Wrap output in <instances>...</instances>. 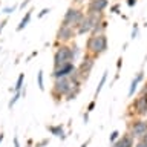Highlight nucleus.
Returning a JSON list of instances; mask_svg holds the SVG:
<instances>
[{
	"instance_id": "f257e3e1",
	"label": "nucleus",
	"mask_w": 147,
	"mask_h": 147,
	"mask_svg": "<svg viewBox=\"0 0 147 147\" xmlns=\"http://www.w3.org/2000/svg\"><path fill=\"white\" fill-rule=\"evenodd\" d=\"M86 54L92 55V57L98 58L100 55L107 52L109 49V38L106 34H90L86 38Z\"/></svg>"
},
{
	"instance_id": "f03ea898",
	"label": "nucleus",
	"mask_w": 147,
	"mask_h": 147,
	"mask_svg": "<svg viewBox=\"0 0 147 147\" xmlns=\"http://www.w3.org/2000/svg\"><path fill=\"white\" fill-rule=\"evenodd\" d=\"M86 17V11L84 8H80V6H69L66 9L63 16V20H61V25H66V26H72V28H77L80 23L83 22V18Z\"/></svg>"
},
{
	"instance_id": "7ed1b4c3",
	"label": "nucleus",
	"mask_w": 147,
	"mask_h": 147,
	"mask_svg": "<svg viewBox=\"0 0 147 147\" xmlns=\"http://www.w3.org/2000/svg\"><path fill=\"white\" fill-rule=\"evenodd\" d=\"M72 89V83L69 78H60V80H54V84L51 87V95L55 103H60L64 100V96L69 94V90Z\"/></svg>"
},
{
	"instance_id": "20e7f679",
	"label": "nucleus",
	"mask_w": 147,
	"mask_h": 147,
	"mask_svg": "<svg viewBox=\"0 0 147 147\" xmlns=\"http://www.w3.org/2000/svg\"><path fill=\"white\" fill-rule=\"evenodd\" d=\"M74 61H75V55L72 52L71 45L57 46V49L54 52V67L61 66V64H66V63H74Z\"/></svg>"
},
{
	"instance_id": "39448f33",
	"label": "nucleus",
	"mask_w": 147,
	"mask_h": 147,
	"mask_svg": "<svg viewBox=\"0 0 147 147\" xmlns=\"http://www.w3.org/2000/svg\"><path fill=\"white\" fill-rule=\"evenodd\" d=\"M77 37V31L72 26H66L60 23L57 32H55V48L60 45H71L72 40Z\"/></svg>"
},
{
	"instance_id": "423d86ee",
	"label": "nucleus",
	"mask_w": 147,
	"mask_h": 147,
	"mask_svg": "<svg viewBox=\"0 0 147 147\" xmlns=\"http://www.w3.org/2000/svg\"><path fill=\"white\" fill-rule=\"evenodd\" d=\"M129 133H130L136 141L142 140V138L147 135V119L135 117L130 123H129Z\"/></svg>"
},
{
	"instance_id": "0eeeda50",
	"label": "nucleus",
	"mask_w": 147,
	"mask_h": 147,
	"mask_svg": "<svg viewBox=\"0 0 147 147\" xmlns=\"http://www.w3.org/2000/svg\"><path fill=\"white\" fill-rule=\"evenodd\" d=\"M129 113L136 118H146L147 117V95H138L132 104L129 106Z\"/></svg>"
},
{
	"instance_id": "6e6552de",
	"label": "nucleus",
	"mask_w": 147,
	"mask_h": 147,
	"mask_svg": "<svg viewBox=\"0 0 147 147\" xmlns=\"http://www.w3.org/2000/svg\"><path fill=\"white\" fill-rule=\"evenodd\" d=\"M95 61H96L95 57H92V55H89V54H84V57H83V60L80 61V64L77 66V72H78V75L81 77L83 81H87L92 69H94V66H95Z\"/></svg>"
},
{
	"instance_id": "1a4fd4ad",
	"label": "nucleus",
	"mask_w": 147,
	"mask_h": 147,
	"mask_svg": "<svg viewBox=\"0 0 147 147\" xmlns=\"http://www.w3.org/2000/svg\"><path fill=\"white\" fill-rule=\"evenodd\" d=\"M77 69L75 63H66V64H61V66H55L52 69V78L54 80H60V78H69L72 75V72Z\"/></svg>"
},
{
	"instance_id": "9d476101",
	"label": "nucleus",
	"mask_w": 147,
	"mask_h": 147,
	"mask_svg": "<svg viewBox=\"0 0 147 147\" xmlns=\"http://www.w3.org/2000/svg\"><path fill=\"white\" fill-rule=\"evenodd\" d=\"M109 8V0H89L86 5V14H104Z\"/></svg>"
},
{
	"instance_id": "9b49d317",
	"label": "nucleus",
	"mask_w": 147,
	"mask_h": 147,
	"mask_svg": "<svg viewBox=\"0 0 147 147\" xmlns=\"http://www.w3.org/2000/svg\"><path fill=\"white\" fill-rule=\"evenodd\" d=\"M94 28H95V25L92 23L90 18L86 16L83 18V22L75 28V31H77V35H90L92 31H94Z\"/></svg>"
},
{
	"instance_id": "f8f14e48",
	"label": "nucleus",
	"mask_w": 147,
	"mask_h": 147,
	"mask_svg": "<svg viewBox=\"0 0 147 147\" xmlns=\"http://www.w3.org/2000/svg\"><path fill=\"white\" fill-rule=\"evenodd\" d=\"M144 80V72L140 71V72H136V75L132 78V81H130V86H129V92H127V95H129V98H132L133 95H135V92L138 90V86H140V83Z\"/></svg>"
},
{
	"instance_id": "ddd939ff",
	"label": "nucleus",
	"mask_w": 147,
	"mask_h": 147,
	"mask_svg": "<svg viewBox=\"0 0 147 147\" xmlns=\"http://www.w3.org/2000/svg\"><path fill=\"white\" fill-rule=\"evenodd\" d=\"M113 146L115 147H135V138H133L129 132L127 133H123Z\"/></svg>"
},
{
	"instance_id": "4468645a",
	"label": "nucleus",
	"mask_w": 147,
	"mask_h": 147,
	"mask_svg": "<svg viewBox=\"0 0 147 147\" xmlns=\"http://www.w3.org/2000/svg\"><path fill=\"white\" fill-rule=\"evenodd\" d=\"M48 132L51 135L60 138V140H66V132H64L63 124H54V126H48Z\"/></svg>"
},
{
	"instance_id": "2eb2a0df",
	"label": "nucleus",
	"mask_w": 147,
	"mask_h": 147,
	"mask_svg": "<svg viewBox=\"0 0 147 147\" xmlns=\"http://www.w3.org/2000/svg\"><path fill=\"white\" fill-rule=\"evenodd\" d=\"M32 12H34L32 9H28V11L25 12V16H23V18L20 20V23L17 25V31H18V32L23 31L28 25H29V22H31V18H32Z\"/></svg>"
},
{
	"instance_id": "dca6fc26",
	"label": "nucleus",
	"mask_w": 147,
	"mask_h": 147,
	"mask_svg": "<svg viewBox=\"0 0 147 147\" xmlns=\"http://www.w3.org/2000/svg\"><path fill=\"white\" fill-rule=\"evenodd\" d=\"M107 75H109V71H104L103 75H101V78H100V81H98V86H96V89H95V98H98L100 92L103 90L106 81H107Z\"/></svg>"
},
{
	"instance_id": "f3484780",
	"label": "nucleus",
	"mask_w": 147,
	"mask_h": 147,
	"mask_svg": "<svg viewBox=\"0 0 147 147\" xmlns=\"http://www.w3.org/2000/svg\"><path fill=\"white\" fill-rule=\"evenodd\" d=\"M80 92H81V86H74V84H72V89L69 90V94H67L66 96H64V100H66V101H72V100H75Z\"/></svg>"
},
{
	"instance_id": "a211bd4d",
	"label": "nucleus",
	"mask_w": 147,
	"mask_h": 147,
	"mask_svg": "<svg viewBox=\"0 0 147 147\" xmlns=\"http://www.w3.org/2000/svg\"><path fill=\"white\" fill-rule=\"evenodd\" d=\"M106 29H107V20H101L98 25L94 28V31H92V34H106Z\"/></svg>"
},
{
	"instance_id": "6ab92c4d",
	"label": "nucleus",
	"mask_w": 147,
	"mask_h": 147,
	"mask_svg": "<svg viewBox=\"0 0 147 147\" xmlns=\"http://www.w3.org/2000/svg\"><path fill=\"white\" fill-rule=\"evenodd\" d=\"M25 86V74H20L17 77V81H16V86H14V92H20Z\"/></svg>"
},
{
	"instance_id": "aec40b11",
	"label": "nucleus",
	"mask_w": 147,
	"mask_h": 147,
	"mask_svg": "<svg viewBox=\"0 0 147 147\" xmlns=\"http://www.w3.org/2000/svg\"><path fill=\"white\" fill-rule=\"evenodd\" d=\"M37 86L40 90H45V72L41 69L37 72Z\"/></svg>"
},
{
	"instance_id": "412c9836",
	"label": "nucleus",
	"mask_w": 147,
	"mask_h": 147,
	"mask_svg": "<svg viewBox=\"0 0 147 147\" xmlns=\"http://www.w3.org/2000/svg\"><path fill=\"white\" fill-rule=\"evenodd\" d=\"M20 98H23V95H22V92H14V95H12V98L9 100V103H8V109L9 110H12V107L16 106V103Z\"/></svg>"
},
{
	"instance_id": "4be33fe9",
	"label": "nucleus",
	"mask_w": 147,
	"mask_h": 147,
	"mask_svg": "<svg viewBox=\"0 0 147 147\" xmlns=\"http://www.w3.org/2000/svg\"><path fill=\"white\" fill-rule=\"evenodd\" d=\"M119 136H121V135H119V132L118 130H113V132H110V135H109V141L112 142V144H115V142L118 141Z\"/></svg>"
},
{
	"instance_id": "5701e85b",
	"label": "nucleus",
	"mask_w": 147,
	"mask_h": 147,
	"mask_svg": "<svg viewBox=\"0 0 147 147\" xmlns=\"http://www.w3.org/2000/svg\"><path fill=\"white\" fill-rule=\"evenodd\" d=\"M138 32H140V28H138V25L135 23V25H133V28H132V34H130V38H132V40H135L136 37H138Z\"/></svg>"
},
{
	"instance_id": "b1692460",
	"label": "nucleus",
	"mask_w": 147,
	"mask_h": 147,
	"mask_svg": "<svg viewBox=\"0 0 147 147\" xmlns=\"http://www.w3.org/2000/svg\"><path fill=\"white\" fill-rule=\"evenodd\" d=\"M49 12H51V8H43L38 14H37V17H38V18H43L45 16H48Z\"/></svg>"
},
{
	"instance_id": "393cba45",
	"label": "nucleus",
	"mask_w": 147,
	"mask_h": 147,
	"mask_svg": "<svg viewBox=\"0 0 147 147\" xmlns=\"http://www.w3.org/2000/svg\"><path fill=\"white\" fill-rule=\"evenodd\" d=\"M16 9H17V5H14V6H5L2 11H3L5 14H12L14 11H16Z\"/></svg>"
},
{
	"instance_id": "a878e982",
	"label": "nucleus",
	"mask_w": 147,
	"mask_h": 147,
	"mask_svg": "<svg viewBox=\"0 0 147 147\" xmlns=\"http://www.w3.org/2000/svg\"><path fill=\"white\" fill-rule=\"evenodd\" d=\"M95 104H96V101H95V100H92V101H90V103H89V104H87V107H86V112H89V113H90V112H92V110H94V109H95Z\"/></svg>"
},
{
	"instance_id": "bb28decb",
	"label": "nucleus",
	"mask_w": 147,
	"mask_h": 147,
	"mask_svg": "<svg viewBox=\"0 0 147 147\" xmlns=\"http://www.w3.org/2000/svg\"><path fill=\"white\" fill-rule=\"evenodd\" d=\"M110 12H113V14H119V3H115L110 6Z\"/></svg>"
},
{
	"instance_id": "cd10ccee",
	"label": "nucleus",
	"mask_w": 147,
	"mask_h": 147,
	"mask_svg": "<svg viewBox=\"0 0 147 147\" xmlns=\"http://www.w3.org/2000/svg\"><path fill=\"white\" fill-rule=\"evenodd\" d=\"M86 5V0H74V6H80L83 8Z\"/></svg>"
},
{
	"instance_id": "c85d7f7f",
	"label": "nucleus",
	"mask_w": 147,
	"mask_h": 147,
	"mask_svg": "<svg viewBox=\"0 0 147 147\" xmlns=\"http://www.w3.org/2000/svg\"><path fill=\"white\" fill-rule=\"evenodd\" d=\"M136 2L138 0H126V3H127V6H130V8H133L136 5Z\"/></svg>"
},
{
	"instance_id": "c756f323",
	"label": "nucleus",
	"mask_w": 147,
	"mask_h": 147,
	"mask_svg": "<svg viewBox=\"0 0 147 147\" xmlns=\"http://www.w3.org/2000/svg\"><path fill=\"white\" fill-rule=\"evenodd\" d=\"M48 140H43V141H40V142H37V144H35V147H43V146H46V144H48Z\"/></svg>"
},
{
	"instance_id": "7c9ffc66",
	"label": "nucleus",
	"mask_w": 147,
	"mask_h": 147,
	"mask_svg": "<svg viewBox=\"0 0 147 147\" xmlns=\"http://www.w3.org/2000/svg\"><path fill=\"white\" fill-rule=\"evenodd\" d=\"M135 147H147V144L144 141H136L135 142Z\"/></svg>"
},
{
	"instance_id": "2f4dec72",
	"label": "nucleus",
	"mask_w": 147,
	"mask_h": 147,
	"mask_svg": "<svg viewBox=\"0 0 147 147\" xmlns=\"http://www.w3.org/2000/svg\"><path fill=\"white\" fill-rule=\"evenodd\" d=\"M29 2H31V0H23L22 5H20V8H22V9H25V8L28 6V5H29Z\"/></svg>"
},
{
	"instance_id": "473e14b6",
	"label": "nucleus",
	"mask_w": 147,
	"mask_h": 147,
	"mask_svg": "<svg viewBox=\"0 0 147 147\" xmlns=\"http://www.w3.org/2000/svg\"><path fill=\"white\" fill-rule=\"evenodd\" d=\"M12 142H14V147H20V141H18V138H17V136H14Z\"/></svg>"
},
{
	"instance_id": "72a5a7b5",
	"label": "nucleus",
	"mask_w": 147,
	"mask_h": 147,
	"mask_svg": "<svg viewBox=\"0 0 147 147\" xmlns=\"http://www.w3.org/2000/svg\"><path fill=\"white\" fill-rule=\"evenodd\" d=\"M6 23H8V20H6V18H5V20H2V22H0V32L3 31V28H5V25H6Z\"/></svg>"
},
{
	"instance_id": "f704fd0d",
	"label": "nucleus",
	"mask_w": 147,
	"mask_h": 147,
	"mask_svg": "<svg viewBox=\"0 0 147 147\" xmlns=\"http://www.w3.org/2000/svg\"><path fill=\"white\" fill-rule=\"evenodd\" d=\"M83 119H84V123H86V124L89 123V112H86L84 115H83Z\"/></svg>"
},
{
	"instance_id": "c9c22d12",
	"label": "nucleus",
	"mask_w": 147,
	"mask_h": 147,
	"mask_svg": "<svg viewBox=\"0 0 147 147\" xmlns=\"http://www.w3.org/2000/svg\"><path fill=\"white\" fill-rule=\"evenodd\" d=\"M121 64H123V58H118V61H117V69L118 71L121 69Z\"/></svg>"
},
{
	"instance_id": "e433bc0d",
	"label": "nucleus",
	"mask_w": 147,
	"mask_h": 147,
	"mask_svg": "<svg viewBox=\"0 0 147 147\" xmlns=\"http://www.w3.org/2000/svg\"><path fill=\"white\" fill-rule=\"evenodd\" d=\"M3 140H5V133H3V132H0V146H2Z\"/></svg>"
},
{
	"instance_id": "4c0bfd02",
	"label": "nucleus",
	"mask_w": 147,
	"mask_h": 147,
	"mask_svg": "<svg viewBox=\"0 0 147 147\" xmlns=\"http://www.w3.org/2000/svg\"><path fill=\"white\" fill-rule=\"evenodd\" d=\"M89 142H90V140H87L86 142H83V144H81L80 147H87V146H89Z\"/></svg>"
},
{
	"instance_id": "58836bf2",
	"label": "nucleus",
	"mask_w": 147,
	"mask_h": 147,
	"mask_svg": "<svg viewBox=\"0 0 147 147\" xmlns=\"http://www.w3.org/2000/svg\"><path fill=\"white\" fill-rule=\"evenodd\" d=\"M140 141H144V142H146V144H147V135H146L144 138H142V140H140Z\"/></svg>"
},
{
	"instance_id": "ea45409f",
	"label": "nucleus",
	"mask_w": 147,
	"mask_h": 147,
	"mask_svg": "<svg viewBox=\"0 0 147 147\" xmlns=\"http://www.w3.org/2000/svg\"><path fill=\"white\" fill-rule=\"evenodd\" d=\"M25 147H31V144H28V146H25Z\"/></svg>"
},
{
	"instance_id": "a19ab883",
	"label": "nucleus",
	"mask_w": 147,
	"mask_h": 147,
	"mask_svg": "<svg viewBox=\"0 0 147 147\" xmlns=\"http://www.w3.org/2000/svg\"><path fill=\"white\" fill-rule=\"evenodd\" d=\"M112 147H115V146H113V144H112Z\"/></svg>"
}]
</instances>
